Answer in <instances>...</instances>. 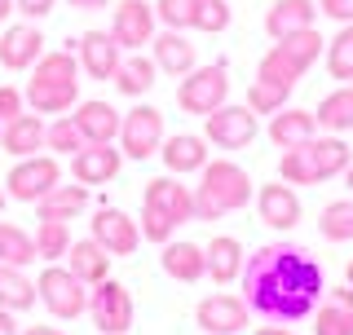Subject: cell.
<instances>
[{
  "label": "cell",
  "mask_w": 353,
  "mask_h": 335,
  "mask_svg": "<svg viewBox=\"0 0 353 335\" xmlns=\"http://www.w3.org/2000/svg\"><path fill=\"white\" fill-rule=\"evenodd\" d=\"M243 300L252 314H261L265 322H305L323 300V265L309 256V247L292 238L265 243L243 261Z\"/></svg>",
  "instance_id": "6da1fadb"
},
{
  "label": "cell",
  "mask_w": 353,
  "mask_h": 335,
  "mask_svg": "<svg viewBox=\"0 0 353 335\" xmlns=\"http://www.w3.org/2000/svg\"><path fill=\"white\" fill-rule=\"evenodd\" d=\"M27 106L36 115H66L80 102V58L75 49H53L31 66V80H27Z\"/></svg>",
  "instance_id": "7a4b0ae2"
},
{
  "label": "cell",
  "mask_w": 353,
  "mask_h": 335,
  "mask_svg": "<svg viewBox=\"0 0 353 335\" xmlns=\"http://www.w3.org/2000/svg\"><path fill=\"white\" fill-rule=\"evenodd\" d=\"M194 194V221H221L225 212H239L256 199V185L234 159H208Z\"/></svg>",
  "instance_id": "3957f363"
},
{
  "label": "cell",
  "mask_w": 353,
  "mask_h": 335,
  "mask_svg": "<svg viewBox=\"0 0 353 335\" xmlns=\"http://www.w3.org/2000/svg\"><path fill=\"white\" fill-rule=\"evenodd\" d=\"M230 102V71L225 62H212V66H194V71L181 75V84H176V106L185 110V115H212L216 106Z\"/></svg>",
  "instance_id": "277c9868"
},
{
  "label": "cell",
  "mask_w": 353,
  "mask_h": 335,
  "mask_svg": "<svg viewBox=\"0 0 353 335\" xmlns=\"http://www.w3.org/2000/svg\"><path fill=\"white\" fill-rule=\"evenodd\" d=\"M36 296H40V305L62 322L88 314V287L66 270V265H44L40 278H36Z\"/></svg>",
  "instance_id": "5b68a950"
},
{
  "label": "cell",
  "mask_w": 353,
  "mask_h": 335,
  "mask_svg": "<svg viewBox=\"0 0 353 335\" xmlns=\"http://www.w3.org/2000/svg\"><path fill=\"white\" fill-rule=\"evenodd\" d=\"M58 181H62V163L53 159V154H27V159H18L9 168L5 194L18 199V203H40Z\"/></svg>",
  "instance_id": "8992f818"
},
{
  "label": "cell",
  "mask_w": 353,
  "mask_h": 335,
  "mask_svg": "<svg viewBox=\"0 0 353 335\" xmlns=\"http://www.w3.org/2000/svg\"><path fill=\"white\" fill-rule=\"evenodd\" d=\"M203 137H208V146H216V150H243V146H252V141H256V110H252L248 102L216 106L212 115L203 119Z\"/></svg>",
  "instance_id": "52a82bcc"
},
{
  "label": "cell",
  "mask_w": 353,
  "mask_h": 335,
  "mask_svg": "<svg viewBox=\"0 0 353 335\" xmlns=\"http://www.w3.org/2000/svg\"><path fill=\"white\" fill-rule=\"evenodd\" d=\"M88 314H93V327L102 335H128V327H132L128 287L115 283V278H102L97 287H88Z\"/></svg>",
  "instance_id": "ba28073f"
},
{
  "label": "cell",
  "mask_w": 353,
  "mask_h": 335,
  "mask_svg": "<svg viewBox=\"0 0 353 335\" xmlns=\"http://www.w3.org/2000/svg\"><path fill=\"white\" fill-rule=\"evenodd\" d=\"M154 27H159V18H154V5L150 0H119L115 14H110V36L124 53H141L146 44L154 40Z\"/></svg>",
  "instance_id": "9c48e42d"
},
{
  "label": "cell",
  "mask_w": 353,
  "mask_h": 335,
  "mask_svg": "<svg viewBox=\"0 0 353 335\" xmlns=\"http://www.w3.org/2000/svg\"><path fill=\"white\" fill-rule=\"evenodd\" d=\"M159 146H163V110L132 106L124 115V124H119V150L141 163L150 154H159Z\"/></svg>",
  "instance_id": "30bf717a"
},
{
  "label": "cell",
  "mask_w": 353,
  "mask_h": 335,
  "mask_svg": "<svg viewBox=\"0 0 353 335\" xmlns=\"http://www.w3.org/2000/svg\"><path fill=\"white\" fill-rule=\"evenodd\" d=\"M141 212H154V216L172 221L181 230L185 221H194V194L176 176H150L146 190H141Z\"/></svg>",
  "instance_id": "8fae6325"
},
{
  "label": "cell",
  "mask_w": 353,
  "mask_h": 335,
  "mask_svg": "<svg viewBox=\"0 0 353 335\" xmlns=\"http://www.w3.org/2000/svg\"><path fill=\"white\" fill-rule=\"evenodd\" d=\"M194 322H199V331H203V335H239L252 322V309H248V300H243V296L212 292L208 300H199Z\"/></svg>",
  "instance_id": "7c38bea8"
},
{
  "label": "cell",
  "mask_w": 353,
  "mask_h": 335,
  "mask_svg": "<svg viewBox=\"0 0 353 335\" xmlns=\"http://www.w3.org/2000/svg\"><path fill=\"white\" fill-rule=\"evenodd\" d=\"M44 58V31L36 22H14L0 36V66L5 71H31Z\"/></svg>",
  "instance_id": "4fadbf2b"
},
{
  "label": "cell",
  "mask_w": 353,
  "mask_h": 335,
  "mask_svg": "<svg viewBox=\"0 0 353 335\" xmlns=\"http://www.w3.org/2000/svg\"><path fill=\"white\" fill-rule=\"evenodd\" d=\"M119 168H124V150H115V141H102V146L88 141L84 150L71 154V176L80 185H106L119 176Z\"/></svg>",
  "instance_id": "5bb4252c"
},
{
  "label": "cell",
  "mask_w": 353,
  "mask_h": 335,
  "mask_svg": "<svg viewBox=\"0 0 353 335\" xmlns=\"http://www.w3.org/2000/svg\"><path fill=\"white\" fill-rule=\"evenodd\" d=\"M93 238L102 243L110 256H132L141 243V225L119 207H97L93 212Z\"/></svg>",
  "instance_id": "9a60e30c"
},
{
  "label": "cell",
  "mask_w": 353,
  "mask_h": 335,
  "mask_svg": "<svg viewBox=\"0 0 353 335\" xmlns=\"http://www.w3.org/2000/svg\"><path fill=\"white\" fill-rule=\"evenodd\" d=\"M75 58H80V71L88 80H110L119 58H124V49L115 44L110 31H84V36L75 40Z\"/></svg>",
  "instance_id": "2e32d148"
},
{
  "label": "cell",
  "mask_w": 353,
  "mask_h": 335,
  "mask_svg": "<svg viewBox=\"0 0 353 335\" xmlns=\"http://www.w3.org/2000/svg\"><path fill=\"white\" fill-rule=\"evenodd\" d=\"M256 216L265 221L270 230H292L301 225V194L292 185H261L256 190Z\"/></svg>",
  "instance_id": "e0dca14e"
},
{
  "label": "cell",
  "mask_w": 353,
  "mask_h": 335,
  "mask_svg": "<svg viewBox=\"0 0 353 335\" xmlns=\"http://www.w3.org/2000/svg\"><path fill=\"white\" fill-rule=\"evenodd\" d=\"M318 137V115L314 110H301V106H283L279 115H270V141L279 150H296V146H309Z\"/></svg>",
  "instance_id": "ac0fdd59"
},
{
  "label": "cell",
  "mask_w": 353,
  "mask_h": 335,
  "mask_svg": "<svg viewBox=\"0 0 353 335\" xmlns=\"http://www.w3.org/2000/svg\"><path fill=\"white\" fill-rule=\"evenodd\" d=\"M75 128H80L84 141H93V146H102V141H119V124H124V115H119L110 102H75Z\"/></svg>",
  "instance_id": "d6986e66"
},
{
  "label": "cell",
  "mask_w": 353,
  "mask_h": 335,
  "mask_svg": "<svg viewBox=\"0 0 353 335\" xmlns=\"http://www.w3.org/2000/svg\"><path fill=\"white\" fill-rule=\"evenodd\" d=\"M150 58L154 66H159L163 75H185V71H194V62H199V53H194V44L185 31H154V40H150Z\"/></svg>",
  "instance_id": "ffe728a7"
},
{
  "label": "cell",
  "mask_w": 353,
  "mask_h": 335,
  "mask_svg": "<svg viewBox=\"0 0 353 335\" xmlns=\"http://www.w3.org/2000/svg\"><path fill=\"white\" fill-rule=\"evenodd\" d=\"M318 18V5L314 0H274L265 9V36L270 40H287L296 31H309Z\"/></svg>",
  "instance_id": "44dd1931"
},
{
  "label": "cell",
  "mask_w": 353,
  "mask_h": 335,
  "mask_svg": "<svg viewBox=\"0 0 353 335\" xmlns=\"http://www.w3.org/2000/svg\"><path fill=\"white\" fill-rule=\"evenodd\" d=\"M163 168H168L172 176L181 172H203L208 163V137H199V132H172V137H163Z\"/></svg>",
  "instance_id": "7402d4cb"
},
{
  "label": "cell",
  "mask_w": 353,
  "mask_h": 335,
  "mask_svg": "<svg viewBox=\"0 0 353 335\" xmlns=\"http://www.w3.org/2000/svg\"><path fill=\"white\" fill-rule=\"evenodd\" d=\"M159 265H163V274H168L172 283H199V278L208 274V252L199 247V243L172 238V243L159 247Z\"/></svg>",
  "instance_id": "603a6c76"
},
{
  "label": "cell",
  "mask_w": 353,
  "mask_h": 335,
  "mask_svg": "<svg viewBox=\"0 0 353 335\" xmlns=\"http://www.w3.org/2000/svg\"><path fill=\"white\" fill-rule=\"evenodd\" d=\"M314 335H353V287L323 292L314 309Z\"/></svg>",
  "instance_id": "cb8c5ba5"
},
{
  "label": "cell",
  "mask_w": 353,
  "mask_h": 335,
  "mask_svg": "<svg viewBox=\"0 0 353 335\" xmlns=\"http://www.w3.org/2000/svg\"><path fill=\"white\" fill-rule=\"evenodd\" d=\"M66 270L80 278L84 287H97L102 278H110V252L88 234V238H75L71 252H66Z\"/></svg>",
  "instance_id": "d4e9b609"
},
{
  "label": "cell",
  "mask_w": 353,
  "mask_h": 335,
  "mask_svg": "<svg viewBox=\"0 0 353 335\" xmlns=\"http://www.w3.org/2000/svg\"><path fill=\"white\" fill-rule=\"evenodd\" d=\"M0 146H5L14 159H27V154H40L44 150V119L36 110H22L18 119H9L5 128H0Z\"/></svg>",
  "instance_id": "484cf974"
},
{
  "label": "cell",
  "mask_w": 353,
  "mask_h": 335,
  "mask_svg": "<svg viewBox=\"0 0 353 335\" xmlns=\"http://www.w3.org/2000/svg\"><path fill=\"white\" fill-rule=\"evenodd\" d=\"M154 75H159L154 58H146V53H124L119 66H115V75H110V84H115L124 97H146L154 88Z\"/></svg>",
  "instance_id": "4316f807"
},
{
  "label": "cell",
  "mask_w": 353,
  "mask_h": 335,
  "mask_svg": "<svg viewBox=\"0 0 353 335\" xmlns=\"http://www.w3.org/2000/svg\"><path fill=\"white\" fill-rule=\"evenodd\" d=\"M84 207H88V185H80V181H75V185H62L58 181L36 203V216L40 221H75Z\"/></svg>",
  "instance_id": "83f0119b"
},
{
  "label": "cell",
  "mask_w": 353,
  "mask_h": 335,
  "mask_svg": "<svg viewBox=\"0 0 353 335\" xmlns=\"http://www.w3.org/2000/svg\"><path fill=\"white\" fill-rule=\"evenodd\" d=\"M208 278L221 287H230L234 278L243 274V243L239 238H230V234H216L212 243H208Z\"/></svg>",
  "instance_id": "f1b7e54d"
},
{
  "label": "cell",
  "mask_w": 353,
  "mask_h": 335,
  "mask_svg": "<svg viewBox=\"0 0 353 335\" xmlns=\"http://www.w3.org/2000/svg\"><path fill=\"white\" fill-rule=\"evenodd\" d=\"M318 128L323 132H353V84H340V88H331V93L318 102Z\"/></svg>",
  "instance_id": "f546056e"
},
{
  "label": "cell",
  "mask_w": 353,
  "mask_h": 335,
  "mask_svg": "<svg viewBox=\"0 0 353 335\" xmlns=\"http://www.w3.org/2000/svg\"><path fill=\"white\" fill-rule=\"evenodd\" d=\"M309 154H314V163H318V172H323V181L340 176V172L353 163V150H349V141L340 137V132H323V137H314V141H309Z\"/></svg>",
  "instance_id": "4dcf8cb0"
},
{
  "label": "cell",
  "mask_w": 353,
  "mask_h": 335,
  "mask_svg": "<svg viewBox=\"0 0 353 335\" xmlns=\"http://www.w3.org/2000/svg\"><path fill=\"white\" fill-rule=\"evenodd\" d=\"M31 305H40L36 283H31L22 270H14V265H0V309H9V314H27Z\"/></svg>",
  "instance_id": "1f68e13d"
},
{
  "label": "cell",
  "mask_w": 353,
  "mask_h": 335,
  "mask_svg": "<svg viewBox=\"0 0 353 335\" xmlns=\"http://www.w3.org/2000/svg\"><path fill=\"white\" fill-rule=\"evenodd\" d=\"M36 256L44 265H58V261H66V252H71V221H40L36 225Z\"/></svg>",
  "instance_id": "d6a6232c"
},
{
  "label": "cell",
  "mask_w": 353,
  "mask_h": 335,
  "mask_svg": "<svg viewBox=\"0 0 353 335\" xmlns=\"http://www.w3.org/2000/svg\"><path fill=\"white\" fill-rule=\"evenodd\" d=\"M31 261H40V256H36V238H31L27 230H18V225H9V221H0V265L27 270Z\"/></svg>",
  "instance_id": "836d02e7"
},
{
  "label": "cell",
  "mask_w": 353,
  "mask_h": 335,
  "mask_svg": "<svg viewBox=\"0 0 353 335\" xmlns=\"http://www.w3.org/2000/svg\"><path fill=\"white\" fill-rule=\"evenodd\" d=\"M323 58H327V75H331V80L353 84V22H345V27L327 40Z\"/></svg>",
  "instance_id": "e575fe53"
},
{
  "label": "cell",
  "mask_w": 353,
  "mask_h": 335,
  "mask_svg": "<svg viewBox=\"0 0 353 335\" xmlns=\"http://www.w3.org/2000/svg\"><path fill=\"white\" fill-rule=\"evenodd\" d=\"M279 176L287 185H323V172H318V163H314V154H309V146H296V150H283V159H279Z\"/></svg>",
  "instance_id": "d590c367"
},
{
  "label": "cell",
  "mask_w": 353,
  "mask_h": 335,
  "mask_svg": "<svg viewBox=\"0 0 353 335\" xmlns=\"http://www.w3.org/2000/svg\"><path fill=\"white\" fill-rule=\"evenodd\" d=\"M318 230L327 243H353V199H331L318 216Z\"/></svg>",
  "instance_id": "8d00e7d4"
},
{
  "label": "cell",
  "mask_w": 353,
  "mask_h": 335,
  "mask_svg": "<svg viewBox=\"0 0 353 335\" xmlns=\"http://www.w3.org/2000/svg\"><path fill=\"white\" fill-rule=\"evenodd\" d=\"M248 106L256 115H279L283 106H292V84H274V80H252L248 84Z\"/></svg>",
  "instance_id": "74e56055"
},
{
  "label": "cell",
  "mask_w": 353,
  "mask_h": 335,
  "mask_svg": "<svg viewBox=\"0 0 353 335\" xmlns=\"http://www.w3.org/2000/svg\"><path fill=\"white\" fill-rule=\"evenodd\" d=\"M84 146H88V141L80 137V128H75L71 115H53V124H44V150L75 154V150H84Z\"/></svg>",
  "instance_id": "f35d334b"
},
{
  "label": "cell",
  "mask_w": 353,
  "mask_h": 335,
  "mask_svg": "<svg viewBox=\"0 0 353 335\" xmlns=\"http://www.w3.org/2000/svg\"><path fill=\"white\" fill-rule=\"evenodd\" d=\"M230 0H194V31L199 36H221L230 27Z\"/></svg>",
  "instance_id": "ab89813d"
},
{
  "label": "cell",
  "mask_w": 353,
  "mask_h": 335,
  "mask_svg": "<svg viewBox=\"0 0 353 335\" xmlns=\"http://www.w3.org/2000/svg\"><path fill=\"white\" fill-rule=\"evenodd\" d=\"M154 18L168 31H190L194 27V0H154Z\"/></svg>",
  "instance_id": "60d3db41"
},
{
  "label": "cell",
  "mask_w": 353,
  "mask_h": 335,
  "mask_svg": "<svg viewBox=\"0 0 353 335\" xmlns=\"http://www.w3.org/2000/svg\"><path fill=\"white\" fill-rule=\"evenodd\" d=\"M137 225H141V238H146V243H154V247L172 243V234H176V225H172V221L154 216V212H141V216H137Z\"/></svg>",
  "instance_id": "b9f144b4"
},
{
  "label": "cell",
  "mask_w": 353,
  "mask_h": 335,
  "mask_svg": "<svg viewBox=\"0 0 353 335\" xmlns=\"http://www.w3.org/2000/svg\"><path fill=\"white\" fill-rule=\"evenodd\" d=\"M22 106H27V97H22L14 84H0V128H5L9 119H18Z\"/></svg>",
  "instance_id": "7bdbcfd3"
},
{
  "label": "cell",
  "mask_w": 353,
  "mask_h": 335,
  "mask_svg": "<svg viewBox=\"0 0 353 335\" xmlns=\"http://www.w3.org/2000/svg\"><path fill=\"white\" fill-rule=\"evenodd\" d=\"M318 14H327L336 27H345V22H353V0H314Z\"/></svg>",
  "instance_id": "ee69618b"
},
{
  "label": "cell",
  "mask_w": 353,
  "mask_h": 335,
  "mask_svg": "<svg viewBox=\"0 0 353 335\" xmlns=\"http://www.w3.org/2000/svg\"><path fill=\"white\" fill-rule=\"evenodd\" d=\"M14 9L27 22H40V18H49L53 9H58V0H14Z\"/></svg>",
  "instance_id": "f6af8a7d"
},
{
  "label": "cell",
  "mask_w": 353,
  "mask_h": 335,
  "mask_svg": "<svg viewBox=\"0 0 353 335\" xmlns=\"http://www.w3.org/2000/svg\"><path fill=\"white\" fill-rule=\"evenodd\" d=\"M71 9H80V14H97V9H106L110 0H66Z\"/></svg>",
  "instance_id": "bcb514c9"
},
{
  "label": "cell",
  "mask_w": 353,
  "mask_h": 335,
  "mask_svg": "<svg viewBox=\"0 0 353 335\" xmlns=\"http://www.w3.org/2000/svg\"><path fill=\"white\" fill-rule=\"evenodd\" d=\"M0 335H22V331H18V322H14V314H9V309H0Z\"/></svg>",
  "instance_id": "7dc6e473"
},
{
  "label": "cell",
  "mask_w": 353,
  "mask_h": 335,
  "mask_svg": "<svg viewBox=\"0 0 353 335\" xmlns=\"http://www.w3.org/2000/svg\"><path fill=\"white\" fill-rule=\"evenodd\" d=\"M252 335H296V331H287L283 322H270V327H256V331H252Z\"/></svg>",
  "instance_id": "c3c4849f"
},
{
  "label": "cell",
  "mask_w": 353,
  "mask_h": 335,
  "mask_svg": "<svg viewBox=\"0 0 353 335\" xmlns=\"http://www.w3.org/2000/svg\"><path fill=\"white\" fill-rule=\"evenodd\" d=\"M22 335H66V331L62 327H27Z\"/></svg>",
  "instance_id": "681fc988"
},
{
  "label": "cell",
  "mask_w": 353,
  "mask_h": 335,
  "mask_svg": "<svg viewBox=\"0 0 353 335\" xmlns=\"http://www.w3.org/2000/svg\"><path fill=\"white\" fill-rule=\"evenodd\" d=\"M9 14H18V9H14V0H0V27L9 22Z\"/></svg>",
  "instance_id": "f907efd6"
},
{
  "label": "cell",
  "mask_w": 353,
  "mask_h": 335,
  "mask_svg": "<svg viewBox=\"0 0 353 335\" xmlns=\"http://www.w3.org/2000/svg\"><path fill=\"white\" fill-rule=\"evenodd\" d=\"M345 185H349V194H353V163L345 168Z\"/></svg>",
  "instance_id": "816d5d0a"
},
{
  "label": "cell",
  "mask_w": 353,
  "mask_h": 335,
  "mask_svg": "<svg viewBox=\"0 0 353 335\" xmlns=\"http://www.w3.org/2000/svg\"><path fill=\"white\" fill-rule=\"evenodd\" d=\"M345 283H349V287H353V261H349V265H345Z\"/></svg>",
  "instance_id": "f5cc1de1"
},
{
  "label": "cell",
  "mask_w": 353,
  "mask_h": 335,
  "mask_svg": "<svg viewBox=\"0 0 353 335\" xmlns=\"http://www.w3.org/2000/svg\"><path fill=\"white\" fill-rule=\"evenodd\" d=\"M5 203H9V194H5V185H0V212H5Z\"/></svg>",
  "instance_id": "db71d44e"
}]
</instances>
